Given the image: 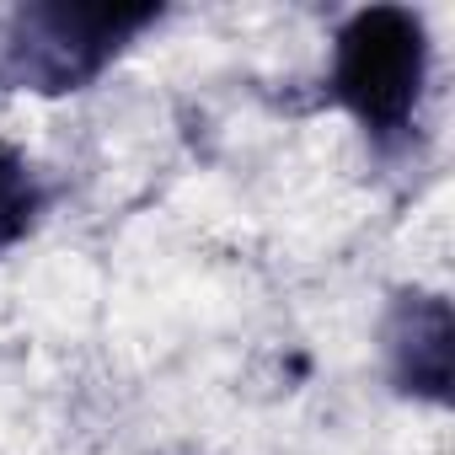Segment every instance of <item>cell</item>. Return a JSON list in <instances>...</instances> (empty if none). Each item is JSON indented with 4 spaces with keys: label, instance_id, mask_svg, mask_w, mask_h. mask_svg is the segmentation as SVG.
I'll use <instances>...</instances> for the list:
<instances>
[{
    "label": "cell",
    "instance_id": "obj_3",
    "mask_svg": "<svg viewBox=\"0 0 455 455\" xmlns=\"http://www.w3.org/2000/svg\"><path fill=\"white\" fill-rule=\"evenodd\" d=\"M450 306L439 295H402L386 327V354H391V375L402 391L444 402L450 396Z\"/></svg>",
    "mask_w": 455,
    "mask_h": 455
},
{
    "label": "cell",
    "instance_id": "obj_2",
    "mask_svg": "<svg viewBox=\"0 0 455 455\" xmlns=\"http://www.w3.org/2000/svg\"><path fill=\"white\" fill-rule=\"evenodd\" d=\"M161 12L156 6H70L38 0L6 22V76L28 92H81Z\"/></svg>",
    "mask_w": 455,
    "mask_h": 455
},
{
    "label": "cell",
    "instance_id": "obj_1",
    "mask_svg": "<svg viewBox=\"0 0 455 455\" xmlns=\"http://www.w3.org/2000/svg\"><path fill=\"white\" fill-rule=\"evenodd\" d=\"M423 81H428V33L418 12L364 6L343 22L332 49V92L370 134L407 129Z\"/></svg>",
    "mask_w": 455,
    "mask_h": 455
},
{
    "label": "cell",
    "instance_id": "obj_4",
    "mask_svg": "<svg viewBox=\"0 0 455 455\" xmlns=\"http://www.w3.org/2000/svg\"><path fill=\"white\" fill-rule=\"evenodd\" d=\"M38 209H44V193H38L33 166L12 145H0V252H12L33 231Z\"/></svg>",
    "mask_w": 455,
    "mask_h": 455
}]
</instances>
